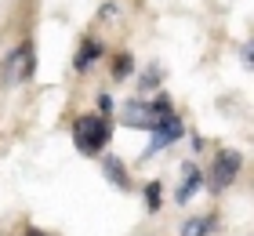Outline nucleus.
<instances>
[{
  "mask_svg": "<svg viewBox=\"0 0 254 236\" xmlns=\"http://www.w3.org/2000/svg\"><path fill=\"white\" fill-rule=\"evenodd\" d=\"M109 135H113V124L102 113H84V116H76V124H73V142H76V149L84 153V157L102 153Z\"/></svg>",
  "mask_w": 254,
  "mask_h": 236,
  "instance_id": "nucleus-2",
  "label": "nucleus"
},
{
  "mask_svg": "<svg viewBox=\"0 0 254 236\" xmlns=\"http://www.w3.org/2000/svg\"><path fill=\"white\" fill-rule=\"evenodd\" d=\"M240 163H244V157H240L236 149H222L214 157V167H211V193H222V189L233 185Z\"/></svg>",
  "mask_w": 254,
  "mask_h": 236,
  "instance_id": "nucleus-3",
  "label": "nucleus"
},
{
  "mask_svg": "<svg viewBox=\"0 0 254 236\" xmlns=\"http://www.w3.org/2000/svg\"><path fill=\"white\" fill-rule=\"evenodd\" d=\"M98 109H102V116L113 113V98H109V94H102V98H98Z\"/></svg>",
  "mask_w": 254,
  "mask_h": 236,
  "instance_id": "nucleus-12",
  "label": "nucleus"
},
{
  "mask_svg": "<svg viewBox=\"0 0 254 236\" xmlns=\"http://www.w3.org/2000/svg\"><path fill=\"white\" fill-rule=\"evenodd\" d=\"M22 236H51V233H40V229H26Z\"/></svg>",
  "mask_w": 254,
  "mask_h": 236,
  "instance_id": "nucleus-13",
  "label": "nucleus"
},
{
  "mask_svg": "<svg viewBox=\"0 0 254 236\" xmlns=\"http://www.w3.org/2000/svg\"><path fill=\"white\" fill-rule=\"evenodd\" d=\"M145 204H149V211H160V182L145 185Z\"/></svg>",
  "mask_w": 254,
  "mask_h": 236,
  "instance_id": "nucleus-11",
  "label": "nucleus"
},
{
  "mask_svg": "<svg viewBox=\"0 0 254 236\" xmlns=\"http://www.w3.org/2000/svg\"><path fill=\"white\" fill-rule=\"evenodd\" d=\"M218 226V218L214 215H203V218H189L186 226H182L178 236H211V229Z\"/></svg>",
  "mask_w": 254,
  "mask_h": 236,
  "instance_id": "nucleus-8",
  "label": "nucleus"
},
{
  "mask_svg": "<svg viewBox=\"0 0 254 236\" xmlns=\"http://www.w3.org/2000/svg\"><path fill=\"white\" fill-rule=\"evenodd\" d=\"M102 171H106V178H109V182H117L120 189H127V185H131V178H127V167L120 163V157H106Z\"/></svg>",
  "mask_w": 254,
  "mask_h": 236,
  "instance_id": "nucleus-9",
  "label": "nucleus"
},
{
  "mask_svg": "<svg viewBox=\"0 0 254 236\" xmlns=\"http://www.w3.org/2000/svg\"><path fill=\"white\" fill-rule=\"evenodd\" d=\"M200 182H203L200 167H196V163H186V167H182V189L175 193V200H178V204H189V200H192V193L200 189Z\"/></svg>",
  "mask_w": 254,
  "mask_h": 236,
  "instance_id": "nucleus-7",
  "label": "nucleus"
},
{
  "mask_svg": "<svg viewBox=\"0 0 254 236\" xmlns=\"http://www.w3.org/2000/svg\"><path fill=\"white\" fill-rule=\"evenodd\" d=\"M171 113L175 109H171L167 94H156V98H131L124 105V124L127 127H142V131H156Z\"/></svg>",
  "mask_w": 254,
  "mask_h": 236,
  "instance_id": "nucleus-1",
  "label": "nucleus"
},
{
  "mask_svg": "<svg viewBox=\"0 0 254 236\" xmlns=\"http://www.w3.org/2000/svg\"><path fill=\"white\" fill-rule=\"evenodd\" d=\"M182 135H186V124H182V120H178V116H175V113H171V116H167V120H164V124H160V127H156V131H153V146H149V149H145V157H153V153H160V149H164V146H171V142H178Z\"/></svg>",
  "mask_w": 254,
  "mask_h": 236,
  "instance_id": "nucleus-5",
  "label": "nucleus"
},
{
  "mask_svg": "<svg viewBox=\"0 0 254 236\" xmlns=\"http://www.w3.org/2000/svg\"><path fill=\"white\" fill-rule=\"evenodd\" d=\"M131 73V55H117V62H113V80H124Z\"/></svg>",
  "mask_w": 254,
  "mask_h": 236,
  "instance_id": "nucleus-10",
  "label": "nucleus"
},
{
  "mask_svg": "<svg viewBox=\"0 0 254 236\" xmlns=\"http://www.w3.org/2000/svg\"><path fill=\"white\" fill-rule=\"evenodd\" d=\"M29 77H33V47L22 44V47H15V55L4 62V80H7V84H22V80H29Z\"/></svg>",
  "mask_w": 254,
  "mask_h": 236,
  "instance_id": "nucleus-4",
  "label": "nucleus"
},
{
  "mask_svg": "<svg viewBox=\"0 0 254 236\" xmlns=\"http://www.w3.org/2000/svg\"><path fill=\"white\" fill-rule=\"evenodd\" d=\"M106 55V47H102V40H95V37H87L84 44H80V51H76V58H73V69L76 73H87L91 66L98 62V58Z\"/></svg>",
  "mask_w": 254,
  "mask_h": 236,
  "instance_id": "nucleus-6",
  "label": "nucleus"
}]
</instances>
